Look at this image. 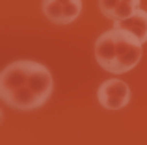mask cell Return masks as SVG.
<instances>
[{
    "mask_svg": "<svg viewBox=\"0 0 147 145\" xmlns=\"http://www.w3.org/2000/svg\"><path fill=\"white\" fill-rule=\"evenodd\" d=\"M54 80L47 65L32 60H19L0 72V99L9 108L30 112L50 99Z\"/></svg>",
    "mask_w": 147,
    "mask_h": 145,
    "instance_id": "1",
    "label": "cell"
},
{
    "mask_svg": "<svg viewBox=\"0 0 147 145\" xmlns=\"http://www.w3.org/2000/svg\"><path fill=\"white\" fill-rule=\"evenodd\" d=\"M144 54V43L130 32L112 28L100 34L95 41V60L104 71L123 75L132 71Z\"/></svg>",
    "mask_w": 147,
    "mask_h": 145,
    "instance_id": "2",
    "label": "cell"
},
{
    "mask_svg": "<svg viewBox=\"0 0 147 145\" xmlns=\"http://www.w3.org/2000/svg\"><path fill=\"white\" fill-rule=\"evenodd\" d=\"M97 99L104 110H121L130 102V87L119 78L104 80L97 89Z\"/></svg>",
    "mask_w": 147,
    "mask_h": 145,
    "instance_id": "3",
    "label": "cell"
},
{
    "mask_svg": "<svg viewBox=\"0 0 147 145\" xmlns=\"http://www.w3.org/2000/svg\"><path fill=\"white\" fill-rule=\"evenodd\" d=\"M82 11V0H43V13L54 24H71Z\"/></svg>",
    "mask_w": 147,
    "mask_h": 145,
    "instance_id": "4",
    "label": "cell"
},
{
    "mask_svg": "<svg viewBox=\"0 0 147 145\" xmlns=\"http://www.w3.org/2000/svg\"><path fill=\"white\" fill-rule=\"evenodd\" d=\"M140 2L142 0H99V7L110 21H121L132 15L140 7Z\"/></svg>",
    "mask_w": 147,
    "mask_h": 145,
    "instance_id": "5",
    "label": "cell"
},
{
    "mask_svg": "<svg viewBox=\"0 0 147 145\" xmlns=\"http://www.w3.org/2000/svg\"><path fill=\"white\" fill-rule=\"evenodd\" d=\"M114 28H121L136 36L142 43H147V11L138 7L132 15L121 19V21H114Z\"/></svg>",
    "mask_w": 147,
    "mask_h": 145,
    "instance_id": "6",
    "label": "cell"
}]
</instances>
